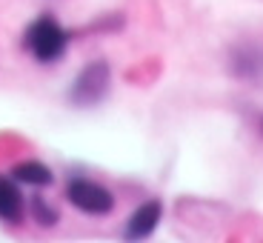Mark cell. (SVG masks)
Wrapping results in <instances>:
<instances>
[{"label":"cell","mask_w":263,"mask_h":243,"mask_svg":"<svg viewBox=\"0 0 263 243\" xmlns=\"http://www.w3.org/2000/svg\"><path fill=\"white\" fill-rule=\"evenodd\" d=\"M66 43H69V34H66V29L60 26L52 14L37 17L26 32V46L40 63H54V60H60L66 52Z\"/></svg>","instance_id":"6da1fadb"},{"label":"cell","mask_w":263,"mask_h":243,"mask_svg":"<svg viewBox=\"0 0 263 243\" xmlns=\"http://www.w3.org/2000/svg\"><path fill=\"white\" fill-rule=\"evenodd\" d=\"M66 197L69 203L74 206L78 212L83 215H95V217H103L115 209V195L106 186L95 183L89 178H72L66 183Z\"/></svg>","instance_id":"7a4b0ae2"},{"label":"cell","mask_w":263,"mask_h":243,"mask_svg":"<svg viewBox=\"0 0 263 243\" xmlns=\"http://www.w3.org/2000/svg\"><path fill=\"white\" fill-rule=\"evenodd\" d=\"M109 80H112V72H109V63L106 60H92V63L83 66V72L78 74V80L69 89V100L74 106H95L103 100V95L109 92Z\"/></svg>","instance_id":"3957f363"},{"label":"cell","mask_w":263,"mask_h":243,"mask_svg":"<svg viewBox=\"0 0 263 243\" xmlns=\"http://www.w3.org/2000/svg\"><path fill=\"white\" fill-rule=\"evenodd\" d=\"M160 217H163V203L160 200H146V203H140L138 209L132 212L129 223H126V237L129 240H143V237H149L152 232L158 229Z\"/></svg>","instance_id":"277c9868"},{"label":"cell","mask_w":263,"mask_h":243,"mask_svg":"<svg viewBox=\"0 0 263 243\" xmlns=\"http://www.w3.org/2000/svg\"><path fill=\"white\" fill-rule=\"evenodd\" d=\"M23 215H26V203H23L17 183L0 175V220L3 223H20Z\"/></svg>","instance_id":"5b68a950"},{"label":"cell","mask_w":263,"mask_h":243,"mask_svg":"<svg viewBox=\"0 0 263 243\" xmlns=\"http://www.w3.org/2000/svg\"><path fill=\"white\" fill-rule=\"evenodd\" d=\"M12 178L23 186H34V189H43V186L52 183V169L46 163H40V160H23L12 169Z\"/></svg>","instance_id":"8992f818"},{"label":"cell","mask_w":263,"mask_h":243,"mask_svg":"<svg viewBox=\"0 0 263 243\" xmlns=\"http://www.w3.org/2000/svg\"><path fill=\"white\" fill-rule=\"evenodd\" d=\"M235 74H240V78H257V74L263 72V52L260 49H240V52L235 54Z\"/></svg>","instance_id":"52a82bcc"},{"label":"cell","mask_w":263,"mask_h":243,"mask_svg":"<svg viewBox=\"0 0 263 243\" xmlns=\"http://www.w3.org/2000/svg\"><path fill=\"white\" fill-rule=\"evenodd\" d=\"M29 206H32V209H29V215H32L40 226H54V223H58V212H54V206L46 203L43 197H32V200H29Z\"/></svg>","instance_id":"ba28073f"}]
</instances>
